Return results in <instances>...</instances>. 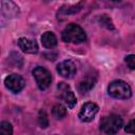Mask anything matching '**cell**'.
Returning <instances> with one entry per match:
<instances>
[{
    "instance_id": "cell-1",
    "label": "cell",
    "mask_w": 135,
    "mask_h": 135,
    "mask_svg": "<svg viewBox=\"0 0 135 135\" xmlns=\"http://www.w3.org/2000/svg\"><path fill=\"white\" fill-rule=\"evenodd\" d=\"M62 40L70 43H81L85 41L86 36L84 31L77 24L71 23L69 24L61 34Z\"/></svg>"
},
{
    "instance_id": "cell-2",
    "label": "cell",
    "mask_w": 135,
    "mask_h": 135,
    "mask_svg": "<svg viewBox=\"0 0 135 135\" xmlns=\"http://www.w3.org/2000/svg\"><path fill=\"white\" fill-rule=\"evenodd\" d=\"M108 93L116 99H128L132 95V90L127 82L122 80H114L109 84Z\"/></svg>"
},
{
    "instance_id": "cell-3",
    "label": "cell",
    "mask_w": 135,
    "mask_h": 135,
    "mask_svg": "<svg viewBox=\"0 0 135 135\" xmlns=\"http://www.w3.org/2000/svg\"><path fill=\"white\" fill-rule=\"evenodd\" d=\"M122 118L119 115L111 114L104 116L100 121V129L107 134H116L122 127Z\"/></svg>"
},
{
    "instance_id": "cell-4",
    "label": "cell",
    "mask_w": 135,
    "mask_h": 135,
    "mask_svg": "<svg viewBox=\"0 0 135 135\" xmlns=\"http://www.w3.org/2000/svg\"><path fill=\"white\" fill-rule=\"evenodd\" d=\"M33 75L40 90H46L50 86L52 82V76H51V73L45 68H42V66L35 68L33 71Z\"/></svg>"
},
{
    "instance_id": "cell-5",
    "label": "cell",
    "mask_w": 135,
    "mask_h": 135,
    "mask_svg": "<svg viewBox=\"0 0 135 135\" xmlns=\"http://www.w3.org/2000/svg\"><path fill=\"white\" fill-rule=\"evenodd\" d=\"M4 84H5L6 89H8L11 92L18 93L24 88L25 81H24L23 77L18 74H11L5 78Z\"/></svg>"
},
{
    "instance_id": "cell-6",
    "label": "cell",
    "mask_w": 135,
    "mask_h": 135,
    "mask_svg": "<svg viewBox=\"0 0 135 135\" xmlns=\"http://www.w3.org/2000/svg\"><path fill=\"white\" fill-rule=\"evenodd\" d=\"M97 112H98V105L96 103L86 102L81 107L78 117L82 122H90L95 118Z\"/></svg>"
},
{
    "instance_id": "cell-7",
    "label": "cell",
    "mask_w": 135,
    "mask_h": 135,
    "mask_svg": "<svg viewBox=\"0 0 135 135\" xmlns=\"http://www.w3.org/2000/svg\"><path fill=\"white\" fill-rule=\"evenodd\" d=\"M58 90L61 94V98L64 100L68 108L73 109L77 103V99H76L74 93L71 91L70 86L63 82H60V83H58Z\"/></svg>"
},
{
    "instance_id": "cell-8",
    "label": "cell",
    "mask_w": 135,
    "mask_h": 135,
    "mask_svg": "<svg viewBox=\"0 0 135 135\" xmlns=\"http://www.w3.org/2000/svg\"><path fill=\"white\" fill-rule=\"evenodd\" d=\"M1 12L7 18H16L20 14L18 5L13 0H2L1 1Z\"/></svg>"
},
{
    "instance_id": "cell-9",
    "label": "cell",
    "mask_w": 135,
    "mask_h": 135,
    "mask_svg": "<svg viewBox=\"0 0 135 135\" xmlns=\"http://www.w3.org/2000/svg\"><path fill=\"white\" fill-rule=\"evenodd\" d=\"M57 72L64 78H72L76 74V65L71 60H64L57 65Z\"/></svg>"
},
{
    "instance_id": "cell-10",
    "label": "cell",
    "mask_w": 135,
    "mask_h": 135,
    "mask_svg": "<svg viewBox=\"0 0 135 135\" xmlns=\"http://www.w3.org/2000/svg\"><path fill=\"white\" fill-rule=\"evenodd\" d=\"M18 45L19 47L28 54H36L38 52V44L35 40H31L28 38H19L18 40Z\"/></svg>"
},
{
    "instance_id": "cell-11",
    "label": "cell",
    "mask_w": 135,
    "mask_h": 135,
    "mask_svg": "<svg viewBox=\"0 0 135 135\" xmlns=\"http://www.w3.org/2000/svg\"><path fill=\"white\" fill-rule=\"evenodd\" d=\"M41 42L42 45L46 49H53L57 45V38L54 33L52 32H45L41 36Z\"/></svg>"
},
{
    "instance_id": "cell-12",
    "label": "cell",
    "mask_w": 135,
    "mask_h": 135,
    "mask_svg": "<svg viewBox=\"0 0 135 135\" xmlns=\"http://www.w3.org/2000/svg\"><path fill=\"white\" fill-rule=\"evenodd\" d=\"M52 115L55 119H62L66 115V109L61 104H55L52 108Z\"/></svg>"
},
{
    "instance_id": "cell-13",
    "label": "cell",
    "mask_w": 135,
    "mask_h": 135,
    "mask_svg": "<svg viewBox=\"0 0 135 135\" xmlns=\"http://www.w3.org/2000/svg\"><path fill=\"white\" fill-rule=\"evenodd\" d=\"M95 81L93 79H85L83 81H81L78 85V90L81 94H85L86 92H89L93 86H94Z\"/></svg>"
},
{
    "instance_id": "cell-14",
    "label": "cell",
    "mask_w": 135,
    "mask_h": 135,
    "mask_svg": "<svg viewBox=\"0 0 135 135\" xmlns=\"http://www.w3.org/2000/svg\"><path fill=\"white\" fill-rule=\"evenodd\" d=\"M0 134L2 135H11L13 134V127L7 121L0 122Z\"/></svg>"
},
{
    "instance_id": "cell-15",
    "label": "cell",
    "mask_w": 135,
    "mask_h": 135,
    "mask_svg": "<svg viewBox=\"0 0 135 135\" xmlns=\"http://www.w3.org/2000/svg\"><path fill=\"white\" fill-rule=\"evenodd\" d=\"M38 122L40 124V127L42 129H45L46 127H49V119L46 116V113L44 111H40L39 112V116H38Z\"/></svg>"
},
{
    "instance_id": "cell-16",
    "label": "cell",
    "mask_w": 135,
    "mask_h": 135,
    "mask_svg": "<svg viewBox=\"0 0 135 135\" xmlns=\"http://www.w3.org/2000/svg\"><path fill=\"white\" fill-rule=\"evenodd\" d=\"M81 6H82V3L77 4V5H73V6L62 7L60 9V13H63V14H74V13H77L78 11H80Z\"/></svg>"
},
{
    "instance_id": "cell-17",
    "label": "cell",
    "mask_w": 135,
    "mask_h": 135,
    "mask_svg": "<svg viewBox=\"0 0 135 135\" xmlns=\"http://www.w3.org/2000/svg\"><path fill=\"white\" fill-rule=\"evenodd\" d=\"M99 22H100V24L101 25H103V26H105L107 28H111V30H113L114 28V26H113V23H112V21H111V19L108 17V16H105V15H102V16H100L99 17Z\"/></svg>"
},
{
    "instance_id": "cell-18",
    "label": "cell",
    "mask_w": 135,
    "mask_h": 135,
    "mask_svg": "<svg viewBox=\"0 0 135 135\" xmlns=\"http://www.w3.org/2000/svg\"><path fill=\"white\" fill-rule=\"evenodd\" d=\"M126 62L128 64V66L131 69V70H134L135 69V56L134 55H129L126 57Z\"/></svg>"
},
{
    "instance_id": "cell-19",
    "label": "cell",
    "mask_w": 135,
    "mask_h": 135,
    "mask_svg": "<svg viewBox=\"0 0 135 135\" xmlns=\"http://www.w3.org/2000/svg\"><path fill=\"white\" fill-rule=\"evenodd\" d=\"M124 131L127 132V133H131V134H134L135 133V129H134V120L132 119L130 122H129V124L124 128Z\"/></svg>"
},
{
    "instance_id": "cell-20",
    "label": "cell",
    "mask_w": 135,
    "mask_h": 135,
    "mask_svg": "<svg viewBox=\"0 0 135 135\" xmlns=\"http://www.w3.org/2000/svg\"><path fill=\"white\" fill-rule=\"evenodd\" d=\"M112 1H120V0H112Z\"/></svg>"
}]
</instances>
